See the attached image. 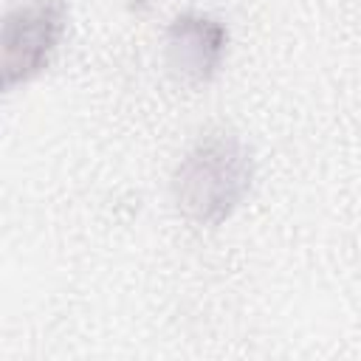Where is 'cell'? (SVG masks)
Instances as JSON below:
<instances>
[{
	"label": "cell",
	"instance_id": "1",
	"mask_svg": "<svg viewBox=\"0 0 361 361\" xmlns=\"http://www.w3.org/2000/svg\"><path fill=\"white\" fill-rule=\"evenodd\" d=\"M257 164L251 147L228 130L200 135L172 172V200L195 226H223L248 197Z\"/></svg>",
	"mask_w": 361,
	"mask_h": 361
},
{
	"label": "cell",
	"instance_id": "2",
	"mask_svg": "<svg viewBox=\"0 0 361 361\" xmlns=\"http://www.w3.org/2000/svg\"><path fill=\"white\" fill-rule=\"evenodd\" d=\"M68 34L65 0H23L0 28V87L6 93L39 79Z\"/></svg>",
	"mask_w": 361,
	"mask_h": 361
},
{
	"label": "cell",
	"instance_id": "3",
	"mask_svg": "<svg viewBox=\"0 0 361 361\" xmlns=\"http://www.w3.org/2000/svg\"><path fill=\"white\" fill-rule=\"evenodd\" d=\"M166 68L183 85H209L228 54V28L220 17L206 11H180L166 25L164 39Z\"/></svg>",
	"mask_w": 361,
	"mask_h": 361
}]
</instances>
